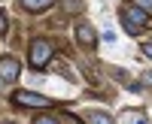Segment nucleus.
I'll list each match as a JSON object with an SVG mask.
<instances>
[{"label":"nucleus","mask_w":152,"mask_h":124,"mask_svg":"<svg viewBox=\"0 0 152 124\" xmlns=\"http://www.w3.org/2000/svg\"><path fill=\"white\" fill-rule=\"evenodd\" d=\"M12 100H15L18 106H37V109H46V106H52V100L43 94H34V91H18V94H12Z\"/></svg>","instance_id":"3"},{"label":"nucleus","mask_w":152,"mask_h":124,"mask_svg":"<svg viewBox=\"0 0 152 124\" xmlns=\"http://www.w3.org/2000/svg\"><path fill=\"white\" fill-rule=\"evenodd\" d=\"M18 73H21V67H18L15 58H0V79H3V82L18 79Z\"/></svg>","instance_id":"4"},{"label":"nucleus","mask_w":152,"mask_h":124,"mask_svg":"<svg viewBox=\"0 0 152 124\" xmlns=\"http://www.w3.org/2000/svg\"><path fill=\"white\" fill-rule=\"evenodd\" d=\"M55 0H21V6L24 9H31V12H43V9H49Z\"/></svg>","instance_id":"6"},{"label":"nucleus","mask_w":152,"mask_h":124,"mask_svg":"<svg viewBox=\"0 0 152 124\" xmlns=\"http://www.w3.org/2000/svg\"><path fill=\"white\" fill-rule=\"evenodd\" d=\"M0 33H6V15L0 12Z\"/></svg>","instance_id":"10"},{"label":"nucleus","mask_w":152,"mask_h":124,"mask_svg":"<svg viewBox=\"0 0 152 124\" xmlns=\"http://www.w3.org/2000/svg\"><path fill=\"white\" fill-rule=\"evenodd\" d=\"M131 124H146V121H143V115H134V118H131Z\"/></svg>","instance_id":"11"},{"label":"nucleus","mask_w":152,"mask_h":124,"mask_svg":"<svg viewBox=\"0 0 152 124\" xmlns=\"http://www.w3.org/2000/svg\"><path fill=\"white\" fill-rule=\"evenodd\" d=\"M88 124H116V121H113L107 112H91L88 115Z\"/></svg>","instance_id":"7"},{"label":"nucleus","mask_w":152,"mask_h":124,"mask_svg":"<svg viewBox=\"0 0 152 124\" xmlns=\"http://www.w3.org/2000/svg\"><path fill=\"white\" fill-rule=\"evenodd\" d=\"M34 124H55V118H40V121H34Z\"/></svg>","instance_id":"12"},{"label":"nucleus","mask_w":152,"mask_h":124,"mask_svg":"<svg viewBox=\"0 0 152 124\" xmlns=\"http://www.w3.org/2000/svg\"><path fill=\"white\" fill-rule=\"evenodd\" d=\"M137 6L146 9V12H152V0H137Z\"/></svg>","instance_id":"8"},{"label":"nucleus","mask_w":152,"mask_h":124,"mask_svg":"<svg viewBox=\"0 0 152 124\" xmlns=\"http://www.w3.org/2000/svg\"><path fill=\"white\" fill-rule=\"evenodd\" d=\"M0 124H12V121H0Z\"/></svg>","instance_id":"13"},{"label":"nucleus","mask_w":152,"mask_h":124,"mask_svg":"<svg viewBox=\"0 0 152 124\" xmlns=\"http://www.w3.org/2000/svg\"><path fill=\"white\" fill-rule=\"evenodd\" d=\"M76 40H79L85 48H94L97 33H94V27H91V24H76Z\"/></svg>","instance_id":"5"},{"label":"nucleus","mask_w":152,"mask_h":124,"mask_svg":"<svg viewBox=\"0 0 152 124\" xmlns=\"http://www.w3.org/2000/svg\"><path fill=\"white\" fill-rule=\"evenodd\" d=\"M122 21H125V30H128L131 36H134V33H140L143 27H152V15H149L146 9H140L137 3L122 9Z\"/></svg>","instance_id":"1"},{"label":"nucleus","mask_w":152,"mask_h":124,"mask_svg":"<svg viewBox=\"0 0 152 124\" xmlns=\"http://www.w3.org/2000/svg\"><path fill=\"white\" fill-rule=\"evenodd\" d=\"M52 52H55V48H52L49 40H34V43H31V64H34L37 70L46 67L49 61H52Z\"/></svg>","instance_id":"2"},{"label":"nucleus","mask_w":152,"mask_h":124,"mask_svg":"<svg viewBox=\"0 0 152 124\" xmlns=\"http://www.w3.org/2000/svg\"><path fill=\"white\" fill-rule=\"evenodd\" d=\"M143 55H146V58L152 61V43H146V45H143Z\"/></svg>","instance_id":"9"}]
</instances>
